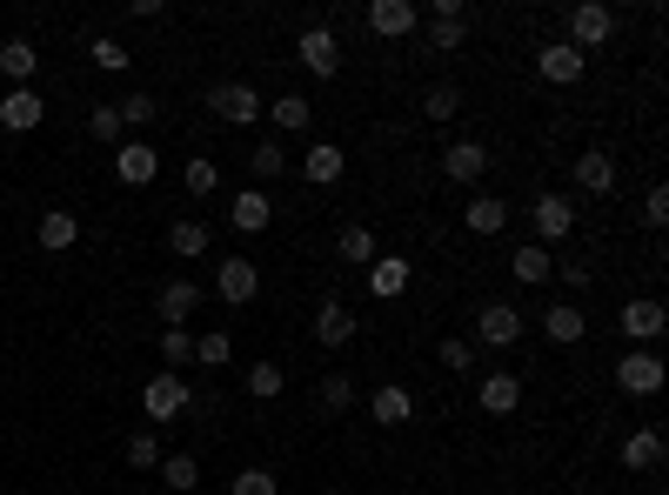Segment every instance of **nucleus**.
Returning <instances> with one entry per match:
<instances>
[{
  "mask_svg": "<svg viewBox=\"0 0 669 495\" xmlns=\"http://www.w3.org/2000/svg\"><path fill=\"white\" fill-rule=\"evenodd\" d=\"M201 108H215V121H228V128H255L268 114V101L248 88V80H221V88H208Z\"/></svg>",
  "mask_w": 669,
  "mask_h": 495,
  "instance_id": "nucleus-1",
  "label": "nucleus"
},
{
  "mask_svg": "<svg viewBox=\"0 0 669 495\" xmlns=\"http://www.w3.org/2000/svg\"><path fill=\"white\" fill-rule=\"evenodd\" d=\"M616 34V14L603 8V0H575V8L562 14V41L575 47V54H590V47H603Z\"/></svg>",
  "mask_w": 669,
  "mask_h": 495,
  "instance_id": "nucleus-2",
  "label": "nucleus"
},
{
  "mask_svg": "<svg viewBox=\"0 0 669 495\" xmlns=\"http://www.w3.org/2000/svg\"><path fill=\"white\" fill-rule=\"evenodd\" d=\"M475 342L482 349H516L523 342V308L516 301H482L475 308Z\"/></svg>",
  "mask_w": 669,
  "mask_h": 495,
  "instance_id": "nucleus-3",
  "label": "nucleus"
},
{
  "mask_svg": "<svg viewBox=\"0 0 669 495\" xmlns=\"http://www.w3.org/2000/svg\"><path fill=\"white\" fill-rule=\"evenodd\" d=\"M141 408H147V422H175V416H188V408H195V395H188L182 375H147Z\"/></svg>",
  "mask_w": 669,
  "mask_h": 495,
  "instance_id": "nucleus-4",
  "label": "nucleus"
},
{
  "mask_svg": "<svg viewBox=\"0 0 669 495\" xmlns=\"http://www.w3.org/2000/svg\"><path fill=\"white\" fill-rule=\"evenodd\" d=\"M215 295L228 301V308H248L262 295V268L248 262V255H228V262H215Z\"/></svg>",
  "mask_w": 669,
  "mask_h": 495,
  "instance_id": "nucleus-5",
  "label": "nucleus"
},
{
  "mask_svg": "<svg viewBox=\"0 0 669 495\" xmlns=\"http://www.w3.org/2000/svg\"><path fill=\"white\" fill-rule=\"evenodd\" d=\"M616 328H623V342L649 349V342H662V328H669V315H662V301H656V295H636V301H623Z\"/></svg>",
  "mask_w": 669,
  "mask_h": 495,
  "instance_id": "nucleus-6",
  "label": "nucleus"
},
{
  "mask_svg": "<svg viewBox=\"0 0 669 495\" xmlns=\"http://www.w3.org/2000/svg\"><path fill=\"white\" fill-rule=\"evenodd\" d=\"M295 61H301L315 80H334V74H342V41H334L328 28H301V41H295Z\"/></svg>",
  "mask_w": 669,
  "mask_h": 495,
  "instance_id": "nucleus-7",
  "label": "nucleus"
},
{
  "mask_svg": "<svg viewBox=\"0 0 669 495\" xmlns=\"http://www.w3.org/2000/svg\"><path fill=\"white\" fill-rule=\"evenodd\" d=\"M582 67H590V54H575L569 41H542V47H536V74L549 80V88H575Z\"/></svg>",
  "mask_w": 669,
  "mask_h": 495,
  "instance_id": "nucleus-8",
  "label": "nucleus"
},
{
  "mask_svg": "<svg viewBox=\"0 0 669 495\" xmlns=\"http://www.w3.org/2000/svg\"><path fill=\"white\" fill-rule=\"evenodd\" d=\"M616 388H623V395H656V388H662V355H656V349H629V355L616 362Z\"/></svg>",
  "mask_w": 669,
  "mask_h": 495,
  "instance_id": "nucleus-9",
  "label": "nucleus"
},
{
  "mask_svg": "<svg viewBox=\"0 0 669 495\" xmlns=\"http://www.w3.org/2000/svg\"><path fill=\"white\" fill-rule=\"evenodd\" d=\"M475 402H482V416H516V408H523V375L489 369L482 388H475Z\"/></svg>",
  "mask_w": 669,
  "mask_h": 495,
  "instance_id": "nucleus-10",
  "label": "nucleus"
},
{
  "mask_svg": "<svg viewBox=\"0 0 669 495\" xmlns=\"http://www.w3.org/2000/svg\"><path fill=\"white\" fill-rule=\"evenodd\" d=\"M315 342H321V349H349V342H355V308L328 295V301L315 308Z\"/></svg>",
  "mask_w": 669,
  "mask_h": 495,
  "instance_id": "nucleus-11",
  "label": "nucleus"
},
{
  "mask_svg": "<svg viewBox=\"0 0 669 495\" xmlns=\"http://www.w3.org/2000/svg\"><path fill=\"white\" fill-rule=\"evenodd\" d=\"M616 455H623V469H629V475H656L669 449H662V429H629Z\"/></svg>",
  "mask_w": 669,
  "mask_h": 495,
  "instance_id": "nucleus-12",
  "label": "nucleus"
},
{
  "mask_svg": "<svg viewBox=\"0 0 669 495\" xmlns=\"http://www.w3.org/2000/svg\"><path fill=\"white\" fill-rule=\"evenodd\" d=\"M442 175H449V182H462V188H475V182L489 175V147H482V141H449Z\"/></svg>",
  "mask_w": 669,
  "mask_h": 495,
  "instance_id": "nucleus-13",
  "label": "nucleus"
},
{
  "mask_svg": "<svg viewBox=\"0 0 669 495\" xmlns=\"http://www.w3.org/2000/svg\"><path fill=\"white\" fill-rule=\"evenodd\" d=\"M408 416H415V395H408L402 382H382V388L369 395V422H375V429H402Z\"/></svg>",
  "mask_w": 669,
  "mask_h": 495,
  "instance_id": "nucleus-14",
  "label": "nucleus"
},
{
  "mask_svg": "<svg viewBox=\"0 0 669 495\" xmlns=\"http://www.w3.org/2000/svg\"><path fill=\"white\" fill-rule=\"evenodd\" d=\"M529 221H536L542 241H562V234H575V201H569V195H536Z\"/></svg>",
  "mask_w": 669,
  "mask_h": 495,
  "instance_id": "nucleus-15",
  "label": "nucleus"
},
{
  "mask_svg": "<svg viewBox=\"0 0 669 495\" xmlns=\"http://www.w3.org/2000/svg\"><path fill=\"white\" fill-rule=\"evenodd\" d=\"M408 275H415L408 255H375V262H369V295H375V301H395V295L408 288Z\"/></svg>",
  "mask_w": 669,
  "mask_h": 495,
  "instance_id": "nucleus-16",
  "label": "nucleus"
},
{
  "mask_svg": "<svg viewBox=\"0 0 669 495\" xmlns=\"http://www.w3.org/2000/svg\"><path fill=\"white\" fill-rule=\"evenodd\" d=\"M334 255H342L349 268H369V262L382 255V241H375L369 221H342V234H334Z\"/></svg>",
  "mask_w": 669,
  "mask_h": 495,
  "instance_id": "nucleus-17",
  "label": "nucleus"
},
{
  "mask_svg": "<svg viewBox=\"0 0 669 495\" xmlns=\"http://www.w3.org/2000/svg\"><path fill=\"white\" fill-rule=\"evenodd\" d=\"M575 188H582V195H610V188H616V161H610L603 147H582V154H575Z\"/></svg>",
  "mask_w": 669,
  "mask_h": 495,
  "instance_id": "nucleus-18",
  "label": "nucleus"
},
{
  "mask_svg": "<svg viewBox=\"0 0 669 495\" xmlns=\"http://www.w3.org/2000/svg\"><path fill=\"white\" fill-rule=\"evenodd\" d=\"M369 28H375L382 41L415 34V0H369Z\"/></svg>",
  "mask_w": 669,
  "mask_h": 495,
  "instance_id": "nucleus-19",
  "label": "nucleus"
},
{
  "mask_svg": "<svg viewBox=\"0 0 669 495\" xmlns=\"http://www.w3.org/2000/svg\"><path fill=\"white\" fill-rule=\"evenodd\" d=\"M114 175H121V182H128V188H147V182H154V175H161V154H154V147H147V141H128V147H121V154H114Z\"/></svg>",
  "mask_w": 669,
  "mask_h": 495,
  "instance_id": "nucleus-20",
  "label": "nucleus"
},
{
  "mask_svg": "<svg viewBox=\"0 0 669 495\" xmlns=\"http://www.w3.org/2000/svg\"><path fill=\"white\" fill-rule=\"evenodd\" d=\"M301 168H308V182H315V188H334V182L349 175V154L334 147V141H308V161H301Z\"/></svg>",
  "mask_w": 669,
  "mask_h": 495,
  "instance_id": "nucleus-21",
  "label": "nucleus"
},
{
  "mask_svg": "<svg viewBox=\"0 0 669 495\" xmlns=\"http://www.w3.org/2000/svg\"><path fill=\"white\" fill-rule=\"evenodd\" d=\"M542 336H549V342H562V349L590 336V315H582V301H556V308L542 315Z\"/></svg>",
  "mask_w": 669,
  "mask_h": 495,
  "instance_id": "nucleus-22",
  "label": "nucleus"
},
{
  "mask_svg": "<svg viewBox=\"0 0 669 495\" xmlns=\"http://www.w3.org/2000/svg\"><path fill=\"white\" fill-rule=\"evenodd\" d=\"M0 74H8L14 88H28V80L41 74V47H34V41H21V34H14V41H0Z\"/></svg>",
  "mask_w": 669,
  "mask_h": 495,
  "instance_id": "nucleus-23",
  "label": "nucleus"
},
{
  "mask_svg": "<svg viewBox=\"0 0 669 495\" xmlns=\"http://www.w3.org/2000/svg\"><path fill=\"white\" fill-rule=\"evenodd\" d=\"M228 221H234L241 234H262V228L275 221V208H268V195H262V188H241V195L228 201Z\"/></svg>",
  "mask_w": 669,
  "mask_h": 495,
  "instance_id": "nucleus-24",
  "label": "nucleus"
},
{
  "mask_svg": "<svg viewBox=\"0 0 669 495\" xmlns=\"http://www.w3.org/2000/svg\"><path fill=\"white\" fill-rule=\"evenodd\" d=\"M154 308H161V321H167V328H188V321H195V308H201V288H195V282H167Z\"/></svg>",
  "mask_w": 669,
  "mask_h": 495,
  "instance_id": "nucleus-25",
  "label": "nucleus"
},
{
  "mask_svg": "<svg viewBox=\"0 0 669 495\" xmlns=\"http://www.w3.org/2000/svg\"><path fill=\"white\" fill-rule=\"evenodd\" d=\"M41 114H47V108H41V95H34V88H14L8 101H0V128H8V134L41 128Z\"/></svg>",
  "mask_w": 669,
  "mask_h": 495,
  "instance_id": "nucleus-26",
  "label": "nucleus"
},
{
  "mask_svg": "<svg viewBox=\"0 0 669 495\" xmlns=\"http://www.w3.org/2000/svg\"><path fill=\"white\" fill-rule=\"evenodd\" d=\"M462 221H469V234H502V228H509V201H502V195H469Z\"/></svg>",
  "mask_w": 669,
  "mask_h": 495,
  "instance_id": "nucleus-27",
  "label": "nucleus"
},
{
  "mask_svg": "<svg viewBox=\"0 0 669 495\" xmlns=\"http://www.w3.org/2000/svg\"><path fill=\"white\" fill-rule=\"evenodd\" d=\"M509 275H516L523 288H536V282H549V275H556V262H549V248H542V241H523V248H516V255H509Z\"/></svg>",
  "mask_w": 669,
  "mask_h": 495,
  "instance_id": "nucleus-28",
  "label": "nucleus"
},
{
  "mask_svg": "<svg viewBox=\"0 0 669 495\" xmlns=\"http://www.w3.org/2000/svg\"><path fill=\"white\" fill-rule=\"evenodd\" d=\"M74 241H80V221H74L67 208H47V215H41V248H47V255H67Z\"/></svg>",
  "mask_w": 669,
  "mask_h": 495,
  "instance_id": "nucleus-29",
  "label": "nucleus"
},
{
  "mask_svg": "<svg viewBox=\"0 0 669 495\" xmlns=\"http://www.w3.org/2000/svg\"><path fill=\"white\" fill-rule=\"evenodd\" d=\"M167 248H175L182 262H195V255H208V248H215V228L208 221H175V228H167Z\"/></svg>",
  "mask_w": 669,
  "mask_h": 495,
  "instance_id": "nucleus-30",
  "label": "nucleus"
},
{
  "mask_svg": "<svg viewBox=\"0 0 669 495\" xmlns=\"http://www.w3.org/2000/svg\"><path fill=\"white\" fill-rule=\"evenodd\" d=\"M195 362L201 369H228L234 362V336H228V328H201V336H195Z\"/></svg>",
  "mask_w": 669,
  "mask_h": 495,
  "instance_id": "nucleus-31",
  "label": "nucleus"
},
{
  "mask_svg": "<svg viewBox=\"0 0 669 495\" xmlns=\"http://www.w3.org/2000/svg\"><path fill=\"white\" fill-rule=\"evenodd\" d=\"M248 175H255V182L288 175V147H282V141H255V154H248Z\"/></svg>",
  "mask_w": 669,
  "mask_h": 495,
  "instance_id": "nucleus-32",
  "label": "nucleus"
},
{
  "mask_svg": "<svg viewBox=\"0 0 669 495\" xmlns=\"http://www.w3.org/2000/svg\"><path fill=\"white\" fill-rule=\"evenodd\" d=\"M268 114H275V128H288V134H308V121H315L308 95H282V101H268Z\"/></svg>",
  "mask_w": 669,
  "mask_h": 495,
  "instance_id": "nucleus-33",
  "label": "nucleus"
},
{
  "mask_svg": "<svg viewBox=\"0 0 669 495\" xmlns=\"http://www.w3.org/2000/svg\"><path fill=\"white\" fill-rule=\"evenodd\" d=\"M161 482L175 495H188V488H201V462L195 455H161Z\"/></svg>",
  "mask_w": 669,
  "mask_h": 495,
  "instance_id": "nucleus-34",
  "label": "nucleus"
},
{
  "mask_svg": "<svg viewBox=\"0 0 669 495\" xmlns=\"http://www.w3.org/2000/svg\"><path fill=\"white\" fill-rule=\"evenodd\" d=\"M321 408H328V416H349V408H355V375H342V369L321 375Z\"/></svg>",
  "mask_w": 669,
  "mask_h": 495,
  "instance_id": "nucleus-35",
  "label": "nucleus"
},
{
  "mask_svg": "<svg viewBox=\"0 0 669 495\" xmlns=\"http://www.w3.org/2000/svg\"><path fill=\"white\" fill-rule=\"evenodd\" d=\"M182 188H188L195 201H208V195L221 188V168H215V161H208V154H195V161H188V168H182Z\"/></svg>",
  "mask_w": 669,
  "mask_h": 495,
  "instance_id": "nucleus-36",
  "label": "nucleus"
},
{
  "mask_svg": "<svg viewBox=\"0 0 669 495\" xmlns=\"http://www.w3.org/2000/svg\"><path fill=\"white\" fill-rule=\"evenodd\" d=\"M241 388H248V395H255V402H275V395L288 388V375H282L275 362H255V369H248V375H241Z\"/></svg>",
  "mask_w": 669,
  "mask_h": 495,
  "instance_id": "nucleus-37",
  "label": "nucleus"
},
{
  "mask_svg": "<svg viewBox=\"0 0 669 495\" xmlns=\"http://www.w3.org/2000/svg\"><path fill=\"white\" fill-rule=\"evenodd\" d=\"M423 114L429 121H456L462 114V88H456V80H436V88L423 95Z\"/></svg>",
  "mask_w": 669,
  "mask_h": 495,
  "instance_id": "nucleus-38",
  "label": "nucleus"
},
{
  "mask_svg": "<svg viewBox=\"0 0 669 495\" xmlns=\"http://www.w3.org/2000/svg\"><path fill=\"white\" fill-rule=\"evenodd\" d=\"M161 362L167 369H188L195 362V328H161Z\"/></svg>",
  "mask_w": 669,
  "mask_h": 495,
  "instance_id": "nucleus-39",
  "label": "nucleus"
},
{
  "mask_svg": "<svg viewBox=\"0 0 669 495\" xmlns=\"http://www.w3.org/2000/svg\"><path fill=\"white\" fill-rule=\"evenodd\" d=\"M429 47L436 54H462L469 47V21H429Z\"/></svg>",
  "mask_w": 669,
  "mask_h": 495,
  "instance_id": "nucleus-40",
  "label": "nucleus"
},
{
  "mask_svg": "<svg viewBox=\"0 0 669 495\" xmlns=\"http://www.w3.org/2000/svg\"><path fill=\"white\" fill-rule=\"evenodd\" d=\"M128 462L134 469H161V429H134L128 436Z\"/></svg>",
  "mask_w": 669,
  "mask_h": 495,
  "instance_id": "nucleus-41",
  "label": "nucleus"
},
{
  "mask_svg": "<svg viewBox=\"0 0 669 495\" xmlns=\"http://www.w3.org/2000/svg\"><path fill=\"white\" fill-rule=\"evenodd\" d=\"M228 495H282V482H275L268 469H241V475L228 482Z\"/></svg>",
  "mask_w": 669,
  "mask_h": 495,
  "instance_id": "nucleus-42",
  "label": "nucleus"
},
{
  "mask_svg": "<svg viewBox=\"0 0 669 495\" xmlns=\"http://www.w3.org/2000/svg\"><path fill=\"white\" fill-rule=\"evenodd\" d=\"M114 114H121V128H147L161 108H154V95H128V101H114Z\"/></svg>",
  "mask_w": 669,
  "mask_h": 495,
  "instance_id": "nucleus-43",
  "label": "nucleus"
},
{
  "mask_svg": "<svg viewBox=\"0 0 669 495\" xmlns=\"http://www.w3.org/2000/svg\"><path fill=\"white\" fill-rule=\"evenodd\" d=\"M436 355H442V369H449V375H469V369H475V349H469L462 336H449V342H442Z\"/></svg>",
  "mask_w": 669,
  "mask_h": 495,
  "instance_id": "nucleus-44",
  "label": "nucleus"
},
{
  "mask_svg": "<svg viewBox=\"0 0 669 495\" xmlns=\"http://www.w3.org/2000/svg\"><path fill=\"white\" fill-rule=\"evenodd\" d=\"M643 221H649V228H669V188H662V182L643 195Z\"/></svg>",
  "mask_w": 669,
  "mask_h": 495,
  "instance_id": "nucleus-45",
  "label": "nucleus"
},
{
  "mask_svg": "<svg viewBox=\"0 0 669 495\" xmlns=\"http://www.w3.org/2000/svg\"><path fill=\"white\" fill-rule=\"evenodd\" d=\"M128 61H134V54H128L121 41H95V67H108V74H121Z\"/></svg>",
  "mask_w": 669,
  "mask_h": 495,
  "instance_id": "nucleus-46",
  "label": "nucleus"
},
{
  "mask_svg": "<svg viewBox=\"0 0 669 495\" xmlns=\"http://www.w3.org/2000/svg\"><path fill=\"white\" fill-rule=\"evenodd\" d=\"M88 128H95V141H121V114H114V108H95Z\"/></svg>",
  "mask_w": 669,
  "mask_h": 495,
  "instance_id": "nucleus-47",
  "label": "nucleus"
},
{
  "mask_svg": "<svg viewBox=\"0 0 669 495\" xmlns=\"http://www.w3.org/2000/svg\"><path fill=\"white\" fill-rule=\"evenodd\" d=\"M562 282H569V295H582V288H590V268H582V262H569V268H556Z\"/></svg>",
  "mask_w": 669,
  "mask_h": 495,
  "instance_id": "nucleus-48",
  "label": "nucleus"
}]
</instances>
